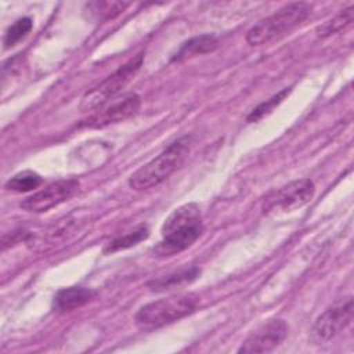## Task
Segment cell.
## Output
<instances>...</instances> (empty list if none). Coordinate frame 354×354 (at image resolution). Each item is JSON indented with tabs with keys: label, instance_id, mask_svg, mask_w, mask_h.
<instances>
[{
	"label": "cell",
	"instance_id": "7c38bea8",
	"mask_svg": "<svg viewBox=\"0 0 354 354\" xmlns=\"http://www.w3.org/2000/svg\"><path fill=\"white\" fill-rule=\"evenodd\" d=\"M218 46L217 37L213 35H201L196 37H192L181 44L178 51L174 54L171 61H184L187 58L212 53Z\"/></svg>",
	"mask_w": 354,
	"mask_h": 354
},
{
	"label": "cell",
	"instance_id": "9a60e30c",
	"mask_svg": "<svg viewBox=\"0 0 354 354\" xmlns=\"http://www.w3.org/2000/svg\"><path fill=\"white\" fill-rule=\"evenodd\" d=\"M130 3L126 1H90L86 4V11L97 21H106L122 14Z\"/></svg>",
	"mask_w": 354,
	"mask_h": 354
},
{
	"label": "cell",
	"instance_id": "ac0fdd59",
	"mask_svg": "<svg viewBox=\"0 0 354 354\" xmlns=\"http://www.w3.org/2000/svg\"><path fill=\"white\" fill-rule=\"evenodd\" d=\"M289 91H290V88H289V87H285L283 90H281L279 93H277V94L272 95L271 98H268V100H266L264 102L259 104V105L248 115L246 120L250 122V123L259 122L260 119H263L264 116H267L268 113H271L272 109L283 101V98L289 94Z\"/></svg>",
	"mask_w": 354,
	"mask_h": 354
},
{
	"label": "cell",
	"instance_id": "9c48e42d",
	"mask_svg": "<svg viewBox=\"0 0 354 354\" xmlns=\"http://www.w3.org/2000/svg\"><path fill=\"white\" fill-rule=\"evenodd\" d=\"M141 106V98L136 93H130L112 102L105 108H100L91 116L80 123L83 127L88 129H101L136 115Z\"/></svg>",
	"mask_w": 354,
	"mask_h": 354
},
{
	"label": "cell",
	"instance_id": "8992f818",
	"mask_svg": "<svg viewBox=\"0 0 354 354\" xmlns=\"http://www.w3.org/2000/svg\"><path fill=\"white\" fill-rule=\"evenodd\" d=\"M315 192V185L310 178L295 180L272 192L264 198L263 209L264 212L283 210L290 212L307 205Z\"/></svg>",
	"mask_w": 354,
	"mask_h": 354
},
{
	"label": "cell",
	"instance_id": "d6986e66",
	"mask_svg": "<svg viewBox=\"0 0 354 354\" xmlns=\"http://www.w3.org/2000/svg\"><path fill=\"white\" fill-rule=\"evenodd\" d=\"M33 26V21L28 17L25 18H19L17 19L6 32L4 35V46L8 48V47H12L15 46L19 40H22L32 29Z\"/></svg>",
	"mask_w": 354,
	"mask_h": 354
},
{
	"label": "cell",
	"instance_id": "30bf717a",
	"mask_svg": "<svg viewBox=\"0 0 354 354\" xmlns=\"http://www.w3.org/2000/svg\"><path fill=\"white\" fill-rule=\"evenodd\" d=\"M288 333L283 319H268L260 325L239 347V353H270L278 347Z\"/></svg>",
	"mask_w": 354,
	"mask_h": 354
},
{
	"label": "cell",
	"instance_id": "5b68a950",
	"mask_svg": "<svg viewBox=\"0 0 354 354\" xmlns=\"http://www.w3.org/2000/svg\"><path fill=\"white\" fill-rule=\"evenodd\" d=\"M144 61V55L138 54L122 66H119L112 75H109L105 80H102L98 86L87 91L80 101V111H98L102 108L109 100H112L116 94L122 91L137 75Z\"/></svg>",
	"mask_w": 354,
	"mask_h": 354
},
{
	"label": "cell",
	"instance_id": "2e32d148",
	"mask_svg": "<svg viewBox=\"0 0 354 354\" xmlns=\"http://www.w3.org/2000/svg\"><path fill=\"white\" fill-rule=\"evenodd\" d=\"M149 235L148 227L147 225H138L134 231L123 235V236H118L112 241H109L105 248H104V253H115L119 250H124L129 249L131 246L138 245L141 241L147 239Z\"/></svg>",
	"mask_w": 354,
	"mask_h": 354
},
{
	"label": "cell",
	"instance_id": "e0dca14e",
	"mask_svg": "<svg viewBox=\"0 0 354 354\" xmlns=\"http://www.w3.org/2000/svg\"><path fill=\"white\" fill-rule=\"evenodd\" d=\"M41 183H43V178L40 174L32 170H24L14 174L11 178H8L4 187L6 189L12 192H29L40 187Z\"/></svg>",
	"mask_w": 354,
	"mask_h": 354
},
{
	"label": "cell",
	"instance_id": "6da1fadb",
	"mask_svg": "<svg viewBox=\"0 0 354 354\" xmlns=\"http://www.w3.org/2000/svg\"><path fill=\"white\" fill-rule=\"evenodd\" d=\"M202 213L196 203H185L173 210L162 225V241L153 248L155 254L166 257L189 248L202 234Z\"/></svg>",
	"mask_w": 354,
	"mask_h": 354
},
{
	"label": "cell",
	"instance_id": "7a4b0ae2",
	"mask_svg": "<svg viewBox=\"0 0 354 354\" xmlns=\"http://www.w3.org/2000/svg\"><path fill=\"white\" fill-rule=\"evenodd\" d=\"M191 149V136H184L173 141L156 158L136 170L129 185L134 191H145L162 184L169 178L185 160Z\"/></svg>",
	"mask_w": 354,
	"mask_h": 354
},
{
	"label": "cell",
	"instance_id": "52a82bcc",
	"mask_svg": "<svg viewBox=\"0 0 354 354\" xmlns=\"http://www.w3.org/2000/svg\"><path fill=\"white\" fill-rule=\"evenodd\" d=\"M353 299L325 310L313 325V339L318 343H325L342 333L353 321Z\"/></svg>",
	"mask_w": 354,
	"mask_h": 354
},
{
	"label": "cell",
	"instance_id": "4fadbf2b",
	"mask_svg": "<svg viewBox=\"0 0 354 354\" xmlns=\"http://www.w3.org/2000/svg\"><path fill=\"white\" fill-rule=\"evenodd\" d=\"M199 274H201V271L198 268H195V267L194 268H185V270H180L177 272H173V274H169V275L152 279V281L148 282V286L152 290H166V289L178 286V285L191 282L195 278H198Z\"/></svg>",
	"mask_w": 354,
	"mask_h": 354
},
{
	"label": "cell",
	"instance_id": "5bb4252c",
	"mask_svg": "<svg viewBox=\"0 0 354 354\" xmlns=\"http://www.w3.org/2000/svg\"><path fill=\"white\" fill-rule=\"evenodd\" d=\"M353 18H354V7L350 6V7L339 11L335 17H332L322 25H319L317 28L315 33L318 37H329L335 33L344 30L347 26H350L353 22Z\"/></svg>",
	"mask_w": 354,
	"mask_h": 354
},
{
	"label": "cell",
	"instance_id": "8fae6325",
	"mask_svg": "<svg viewBox=\"0 0 354 354\" xmlns=\"http://www.w3.org/2000/svg\"><path fill=\"white\" fill-rule=\"evenodd\" d=\"M97 296V292L83 286H69L59 289L53 299V308L55 311H72L90 303Z\"/></svg>",
	"mask_w": 354,
	"mask_h": 354
},
{
	"label": "cell",
	"instance_id": "277c9868",
	"mask_svg": "<svg viewBox=\"0 0 354 354\" xmlns=\"http://www.w3.org/2000/svg\"><path fill=\"white\" fill-rule=\"evenodd\" d=\"M198 304L199 297L195 293L169 296L142 306L134 321L141 330H155L189 315L196 310Z\"/></svg>",
	"mask_w": 354,
	"mask_h": 354
},
{
	"label": "cell",
	"instance_id": "3957f363",
	"mask_svg": "<svg viewBox=\"0 0 354 354\" xmlns=\"http://www.w3.org/2000/svg\"><path fill=\"white\" fill-rule=\"evenodd\" d=\"M310 12V4L304 1L290 3L253 25L246 33V41L250 46H264L277 41L303 24Z\"/></svg>",
	"mask_w": 354,
	"mask_h": 354
},
{
	"label": "cell",
	"instance_id": "ba28073f",
	"mask_svg": "<svg viewBox=\"0 0 354 354\" xmlns=\"http://www.w3.org/2000/svg\"><path fill=\"white\" fill-rule=\"evenodd\" d=\"M79 188L76 180H59L48 184L43 189L29 195L21 202V207L32 213L47 212L68 201Z\"/></svg>",
	"mask_w": 354,
	"mask_h": 354
}]
</instances>
